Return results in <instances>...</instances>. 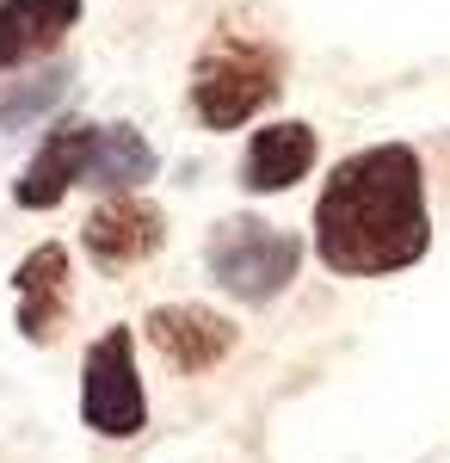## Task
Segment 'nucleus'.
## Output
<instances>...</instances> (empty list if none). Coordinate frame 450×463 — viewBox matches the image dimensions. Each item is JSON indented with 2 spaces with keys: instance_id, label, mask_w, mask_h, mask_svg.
Instances as JSON below:
<instances>
[{
  "instance_id": "nucleus-3",
  "label": "nucleus",
  "mask_w": 450,
  "mask_h": 463,
  "mask_svg": "<svg viewBox=\"0 0 450 463\" xmlns=\"http://www.w3.org/2000/svg\"><path fill=\"white\" fill-rule=\"evenodd\" d=\"M204 272L216 279L222 297H235L247 309H266V303H277L284 290L296 285L303 235H290V229H277V222H266L253 211L222 216L204 241Z\"/></svg>"
},
{
  "instance_id": "nucleus-11",
  "label": "nucleus",
  "mask_w": 450,
  "mask_h": 463,
  "mask_svg": "<svg viewBox=\"0 0 450 463\" xmlns=\"http://www.w3.org/2000/svg\"><path fill=\"white\" fill-rule=\"evenodd\" d=\"M161 174V155H155V143L142 137L136 124H93V143H87V167H80V185L87 192H99V198H111V192H142L148 179Z\"/></svg>"
},
{
  "instance_id": "nucleus-9",
  "label": "nucleus",
  "mask_w": 450,
  "mask_h": 463,
  "mask_svg": "<svg viewBox=\"0 0 450 463\" xmlns=\"http://www.w3.org/2000/svg\"><path fill=\"white\" fill-rule=\"evenodd\" d=\"M314 161H321L314 124H303V118L259 124V130L247 137V155H241V192H253V198H277V192H290L296 179H309Z\"/></svg>"
},
{
  "instance_id": "nucleus-10",
  "label": "nucleus",
  "mask_w": 450,
  "mask_h": 463,
  "mask_svg": "<svg viewBox=\"0 0 450 463\" xmlns=\"http://www.w3.org/2000/svg\"><path fill=\"white\" fill-rule=\"evenodd\" d=\"M87 0H0V74L50 62L62 37L80 25Z\"/></svg>"
},
{
  "instance_id": "nucleus-6",
  "label": "nucleus",
  "mask_w": 450,
  "mask_h": 463,
  "mask_svg": "<svg viewBox=\"0 0 450 463\" xmlns=\"http://www.w3.org/2000/svg\"><path fill=\"white\" fill-rule=\"evenodd\" d=\"M74 309V260L62 241H37L13 266V327L25 346H56Z\"/></svg>"
},
{
  "instance_id": "nucleus-2",
  "label": "nucleus",
  "mask_w": 450,
  "mask_h": 463,
  "mask_svg": "<svg viewBox=\"0 0 450 463\" xmlns=\"http://www.w3.org/2000/svg\"><path fill=\"white\" fill-rule=\"evenodd\" d=\"M284 93V56L266 37L216 32L192 62V111L204 130H241Z\"/></svg>"
},
{
  "instance_id": "nucleus-8",
  "label": "nucleus",
  "mask_w": 450,
  "mask_h": 463,
  "mask_svg": "<svg viewBox=\"0 0 450 463\" xmlns=\"http://www.w3.org/2000/svg\"><path fill=\"white\" fill-rule=\"evenodd\" d=\"M87 143H93V118H56L50 137L32 148V161L13 179V204H19V211H56L74 185H80Z\"/></svg>"
},
{
  "instance_id": "nucleus-5",
  "label": "nucleus",
  "mask_w": 450,
  "mask_h": 463,
  "mask_svg": "<svg viewBox=\"0 0 450 463\" xmlns=\"http://www.w3.org/2000/svg\"><path fill=\"white\" fill-rule=\"evenodd\" d=\"M142 340L155 346V358L167 371L204 377V371H216L222 358L241 346V327L222 316V309H210V303H161V309H148V321H142Z\"/></svg>"
},
{
  "instance_id": "nucleus-4",
  "label": "nucleus",
  "mask_w": 450,
  "mask_h": 463,
  "mask_svg": "<svg viewBox=\"0 0 450 463\" xmlns=\"http://www.w3.org/2000/svg\"><path fill=\"white\" fill-rule=\"evenodd\" d=\"M80 427L93 439L130 445L148 432V383L136 364V327L117 321L80 353Z\"/></svg>"
},
{
  "instance_id": "nucleus-7",
  "label": "nucleus",
  "mask_w": 450,
  "mask_h": 463,
  "mask_svg": "<svg viewBox=\"0 0 450 463\" xmlns=\"http://www.w3.org/2000/svg\"><path fill=\"white\" fill-rule=\"evenodd\" d=\"M161 248H167V216L142 192H111L99 211L80 222V253L99 272H130L142 260H155Z\"/></svg>"
},
{
  "instance_id": "nucleus-1",
  "label": "nucleus",
  "mask_w": 450,
  "mask_h": 463,
  "mask_svg": "<svg viewBox=\"0 0 450 463\" xmlns=\"http://www.w3.org/2000/svg\"><path fill=\"white\" fill-rule=\"evenodd\" d=\"M314 260L333 279H395L432 253L426 161L408 143L346 155L314 198Z\"/></svg>"
},
{
  "instance_id": "nucleus-12",
  "label": "nucleus",
  "mask_w": 450,
  "mask_h": 463,
  "mask_svg": "<svg viewBox=\"0 0 450 463\" xmlns=\"http://www.w3.org/2000/svg\"><path fill=\"white\" fill-rule=\"evenodd\" d=\"M69 93H74V69H69V62H50V69L19 74V80H13V74H0V137L43 124V118L62 106Z\"/></svg>"
}]
</instances>
